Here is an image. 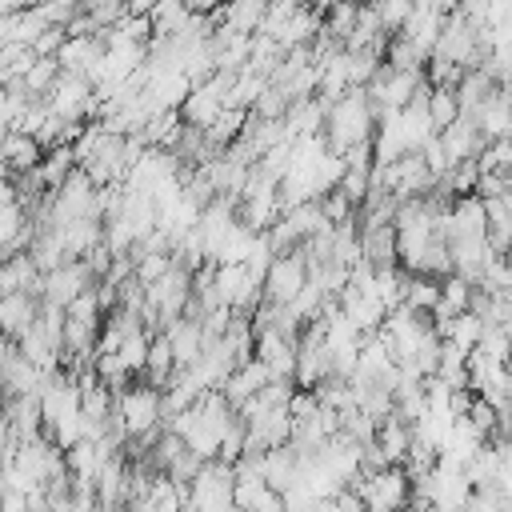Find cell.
<instances>
[{"label": "cell", "mask_w": 512, "mask_h": 512, "mask_svg": "<svg viewBox=\"0 0 512 512\" xmlns=\"http://www.w3.org/2000/svg\"><path fill=\"white\" fill-rule=\"evenodd\" d=\"M272 380H276V376H272V368H268L260 356H252V360H244V364L224 380V388H220V392L240 408L244 400H252V396H256L260 388H268Z\"/></svg>", "instance_id": "4fadbf2b"}, {"label": "cell", "mask_w": 512, "mask_h": 512, "mask_svg": "<svg viewBox=\"0 0 512 512\" xmlns=\"http://www.w3.org/2000/svg\"><path fill=\"white\" fill-rule=\"evenodd\" d=\"M232 512H244V508H232Z\"/></svg>", "instance_id": "44dd1931"}, {"label": "cell", "mask_w": 512, "mask_h": 512, "mask_svg": "<svg viewBox=\"0 0 512 512\" xmlns=\"http://www.w3.org/2000/svg\"><path fill=\"white\" fill-rule=\"evenodd\" d=\"M40 308H44V300H40L36 292H8V296L0 300V324H4V336H8V340H20L28 328H36Z\"/></svg>", "instance_id": "30bf717a"}, {"label": "cell", "mask_w": 512, "mask_h": 512, "mask_svg": "<svg viewBox=\"0 0 512 512\" xmlns=\"http://www.w3.org/2000/svg\"><path fill=\"white\" fill-rule=\"evenodd\" d=\"M480 336H484V320H480L476 312H460V316L452 320V328H448L444 340H452V344H460L464 352H472V348L480 344Z\"/></svg>", "instance_id": "e0dca14e"}, {"label": "cell", "mask_w": 512, "mask_h": 512, "mask_svg": "<svg viewBox=\"0 0 512 512\" xmlns=\"http://www.w3.org/2000/svg\"><path fill=\"white\" fill-rule=\"evenodd\" d=\"M96 284H100V280H96V272L88 268V260H68V264H60V268L44 272L40 300H44V304H56V308H68L80 292H88V288H96Z\"/></svg>", "instance_id": "8992f818"}, {"label": "cell", "mask_w": 512, "mask_h": 512, "mask_svg": "<svg viewBox=\"0 0 512 512\" xmlns=\"http://www.w3.org/2000/svg\"><path fill=\"white\" fill-rule=\"evenodd\" d=\"M44 144L32 136V132H20V128H8L4 132V144H0V156H4V172L8 176H24V172H36L40 160H44Z\"/></svg>", "instance_id": "ba28073f"}, {"label": "cell", "mask_w": 512, "mask_h": 512, "mask_svg": "<svg viewBox=\"0 0 512 512\" xmlns=\"http://www.w3.org/2000/svg\"><path fill=\"white\" fill-rule=\"evenodd\" d=\"M268 12H272V4H268V0H224L212 16H216V24H224V28H232V32L260 36V32H264Z\"/></svg>", "instance_id": "8fae6325"}, {"label": "cell", "mask_w": 512, "mask_h": 512, "mask_svg": "<svg viewBox=\"0 0 512 512\" xmlns=\"http://www.w3.org/2000/svg\"><path fill=\"white\" fill-rule=\"evenodd\" d=\"M348 488H356L364 496L368 512H400L412 504V476L404 464H392L380 472H360Z\"/></svg>", "instance_id": "3957f363"}, {"label": "cell", "mask_w": 512, "mask_h": 512, "mask_svg": "<svg viewBox=\"0 0 512 512\" xmlns=\"http://www.w3.org/2000/svg\"><path fill=\"white\" fill-rule=\"evenodd\" d=\"M440 144H444L448 160L460 164V160H480V152L488 148V136L480 132V124H476L472 116H460L456 124H448V128L440 132Z\"/></svg>", "instance_id": "9c48e42d"}, {"label": "cell", "mask_w": 512, "mask_h": 512, "mask_svg": "<svg viewBox=\"0 0 512 512\" xmlns=\"http://www.w3.org/2000/svg\"><path fill=\"white\" fill-rule=\"evenodd\" d=\"M116 428L124 432V440H140V436H152V432L168 428V420H164V388H156V384H148L140 376L124 392H116Z\"/></svg>", "instance_id": "7a4b0ae2"}, {"label": "cell", "mask_w": 512, "mask_h": 512, "mask_svg": "<svg viewBox=\"0 0 512 512\" xmlns=\"http://www.w3.org/2000/svg\"><path fill=\"white\" fill-rule=\"evenodd\" d=\"M460 4H464V0H432V8H440L444 16H448V12H456Z\"/></svg>", "instance_id": "ac0fdd59"}, {"label": "cell", "mask_w": 512, "mask_h": 512, "mask_svg": "<svg viewBox=\"0 0 512 512\" xmlns=\"http://www.w3.org/2000/svg\"><path fill=\"white\" fill-rule=\"evenodd\" d=\"M376 440H380V448L388 452V460H392V464H404V460H408V448H412V424H408V420H400V416L392 412L388 420H380Z\"/></svg>", "instance_id": "5bb4252c"}, {"label": "cell", "mask_w": 512, "mask_h": 512, "mask_svg": "<svg viewBox=\"0 0 512 512\" xmlns=\"http://www.w3.org/2000/svg\"><path fill=\"white\" fill-rule=\"evenodd\" d=\"M428 116H432L436 132H444L448 124H456V120L464 116L456 88H448V84H432V88H428Z\"/></svg>", "instance_id": "2e32d148"}, {"label": "cell", "mask_w": 512, "mask_h": 512, "mask_svg": "<svg viewBox=\"0 0 512 512\" xmlns=\"http://www.w3.org/2000/svg\"><path fill=\"white\" fill-rule=\"evenodd\" d=\"M256 356L272 368L276 380H296V356H300V340L268 328V332H256Z\"/></svg>", "instance_id": "52a82bcc"}, {"label": "cell", "mask_w": 512, "mask_h": 512, "mask_svg": "<svg viewBox=\"0 0 512 512\" xmlns=\"http://www.w3.org/2000/svg\"><path fill=\"white\" fill-rule=\"evenodd\" d=\"M272 8H304V4H312V0H268Z\"/></svg>", "instance_id": "d6986e66"}, {"label": "cell", "mask_w": 512, "mask_h": 512, "mask_svg": "<svg viewBox=\"0 0 512 512\" xmlns=\"http://www.w3.org/2000/svg\"><path fill=\"white\" fill-rule=\"evenodd\" d=\"M308 280H312V272H308V252H304V244H300L296 252H280V256L268 264V272H264V300H272V304H292V300L304 292Z\"/></svg>", "instance_id": "5b68a950"}, {"label": "cell", "mask_w": 512, "mask_h": 512, "mask_svg": "<svg viewBox=\"0 0 512 512\" xmlns=\"http://www.w3.org/2000/svg\"><path fill=\"white\" fill-rule=\"evenodd\" d=\"M440 288H444V280L424 276V272H408V280H404V304H408L412 312H436Z\"/></svg>", "instance_id": "9a60e30c"}, {"label": "cell", "mask_w": 512, "mask_h": 512, "mask_svg": "<svg viewBox=\"0 0 512 512\" xmlns=\"http://www.w3.org/2000/svg\"><path fill=\"white\" fill-rule=\"evenodd\" d=\"M504 184H508V188H512V164H508V168H504Z\"/></svg>", "instance_id": "ffe728a7"}, {"label": "cell", "mask_w": 512, "mask_h": 512, "mask_svg": "<svg viewBox=\"0 0 512 512\" xmlns=\"http://www.w3.org/2000/svg\"><path fill=\"white\" fill-rule=\"evenodd\" d=\"M40 284H44V268L36 264L32 252H16V256H4L0 264V292H36L40 296Z\"/></svg>", "instance_id": "7c38bea8"}, {"label": "cell", "mask_w": 512, "mask_h": 512, "mask_svg": "<svg viewBox=\"0 0 512 512\" xmlns=\"http://www.w3.org/2000/svg\"><path fill=\"white\" fill-rule=\"evenodd\" d=\"M188 508L196 512H232L236 508V468L228 460H208L188 484Z\"/></svg>", "instance_id": "277c9868"}, {"label": "cell", "mask_w": 512, "mask_h": 512, "mask_svg": "<svg viewBox=\"0 0 512 512\" xmlns=\"http://www.w3.org/2000/svg\"><path fill=\"white\" fill-rule=\"evenodd\" d=\"M376 128H380V108L372 104L368 88H352L344 92L332 108H328V120H324V136H328V148L332 152H348L356 144H368L376 140Z\"/></svg>", "instance_id": "6da1fadb"}]
</instances>
